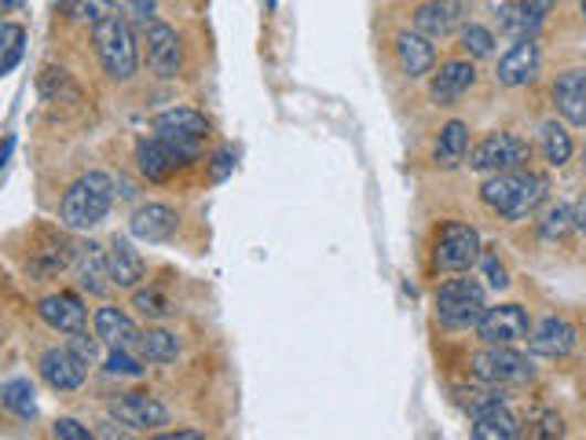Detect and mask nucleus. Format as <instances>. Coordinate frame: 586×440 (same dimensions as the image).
I'll return each mask as SVG.
<instances>
[{"instance_id": "58836bf2", "label": "nucleus", "mask_w": 586, "mask_h": 440, "mask_svg": "<svg viewBox=\"0 0 586 440\" xmlns=\"http://www.w3.org/2000/svg\"><path fill=\"white\" fill-rule=\"evenodd\" d=\"M52 437H59V440H88V437H96V433H92L88 426H81L77 419H55Z\"/></svg>"}, {"instance_id": "ea45409f", "label": "nucleus", "mask_w": 586, "mask_h": 440, "mask_svg": "<svg viewBox=\"0 0 586 440\" xmlns=\"http://www.w3.org/2000/svg\"><path fill=\"white\" fill-rule=\"evenodd\" d=\"M231 169H234V150L231 147H220L217 155H213V161H209V177L220 184V180L231 177Z\"/></svg>"}, {"instance_id": "4be33fe9", "label": "nucleus", "mask_w": 586, "mask_h": 440, "mask_svg": "<svg viewBox=\"0 0 586 440\" xmlns=\"http://www.w3.org/2000/svg\"><path fill=\"white\" fill-rule=\"evenodd\" d=\"M74 264H77V280L88 294H96V297L111 294L114 280H111V269H107V250L96 247V242H81L77 253H74Z\"/></svg>"}, {"instance_id": "7c9ffc66", "label": "nucleus", "mask_w": 586, "mask_h": 440, "mask_svg": "<svg viewBox=\"0 0 586 440\" xmlns=\"http://www.w3.org/2000/svg\"><path fill=\"white\" fill-rule=\"evenodd\" d=\"M0 400H4V408L15 411L19 419H33V415H38V400H33V386H30L27 378L4 381V389H0Z\"/></svg>"}, {"instance_id": "423d86ee", "label": "nucleus", "mask_w": 586, "mask_h": 440, "mask_svg": "<svg viewBox=\"0 0 586 440\" xmlns=\"http://www.w3.org/2000/svg\"><path fill=\"white\" fill-rule=\"evenodd\" d=\"M532 158V144L521 140L517 133H488L473 150H469V166L477 172H506L524 169Z\"/></svg>"}, {"instance_id": "bb28decb", "label": "nucleus", "mask_w": 586, "mask_h": 440, "mask_svg": "<svg viewBox=\"0 0 586 440\" xmlns=\"http://www.w3.org/2000/svg\"><path fill=\"white\" fill-rule=\"evenodd\" d=\"M139 356H144L147 364H172L176 356H180V338H176L172 331H147V334H139Z\"/></svg>"}, {"instance_id": "de8ad7c7", "label": "nucleus", "mask_w": 586, "mask_h": 440, "mask_svg": "<svg viewBox=\"0 0 586 440\" xmlns=\"http://www.w3.org/2000/svg\"><path fill=\"white\" fill-rule=\"evenodd\" d=\"M8 4H11V8H22V4H27V0H8Z\"/></svg>"}, {"instance_id": "f704fd0d", "label": "nucleus", "mask_w": 586, "mask_h": 440, "mask_svg": "<svg viewBox=\"0 0 586 440\" xmlns=\"http://www.w3.org/2000/svg\"><path fill=\"white\" fill-rule=\"evenodd\" d=\"M133 308L139 312V316H147V319H166L169 316V297L155 291V286H147V291H136L133 294Z\"/></svg>"}, {"instance_id": "c9c22d12", "label": "nucleus", "mask_w": 586, "mask_h": 440, "mask_svg": "<svg viewBox=\"0 0 586 440\" xmlns=\"http://www.w3.org/2000/svg\"><path fill=\"white\" fill-rule=\"evenodd\" d=\"M459 404L469 411V419H473L477 411H484L491 408V404H506V397H502V389L499 386H491V389H459Z\"/></svg>"}, {"instance_id": "b1692460", "label": "nucleus", "mask_w": 586, "mask_h": 440, "mask_svg": "<svg viewBox=\"0 0 586 440\" xmlns=\"http://www.w3.org/2000/svg\"><path fill=\"white\" fill-rule=\"evenodd\" d=\"M107 269L114 286H136L147 275V264L139 258V250L128 239H114L107 250Z\"/></svg>"}, {"instance_id": "c85d7f7f", "label": "nucleus", "mask_w": 586, "mask_h": 440, "mask_svg": "<svg viewBox=\"0 0 586 440\" xmlns=\"http://www.w3.org/2000/svg\"><path fill=\"white\" fill-rule=\"evenodd\" d=\"M27 52V30L19 22H0V77L11 74Z\"/></svg>"}, {"instance_id": "f257e3e1", "label": "nucleus", "mask_w": 586, "mask_h": 440, "mask_svg": "<svg viewBox=\"0 0 586 440\" xmlns=\"http://www.w3.org/2000/svg\"><path fill=\"white\" fill-rule=\"evenodd\" d=\"M546 191H550V184L546 177H538V172L506 169V172H491V177L480 184V202L506 220H524L546 202Z\"/></svg>"}, {"instance_id": "5701e85b", "label": "nucleus", "mask_w": 586, "mask_h": 440, "mask_svg": "<svg viewBox=\"0 0 586 440\" xmlns=\"http://www.w3.org/2000/svg\"><path fill=\"white\" fill-rule=\"evenodd\" d=\"M96 338L103 345H111V349H136V345H139V331H136V323L128 319L122 308L103 305L96 312Z\"/></svg>"}, {"instance_id": "ddd939ff", "label": "nucleus", "mask_w": 586, "mask_h": 440, "mask_svg": "<svg viewBox=\"0 0 586 440\" xmlns=\"http://www.w3.org/2000/svg\"><path fill=\"white\" fill-rule=\"evenodd\" d=\"M579 342V331L572 327L568 319L561 316H546L538 319L532 331H527V345H532L535 356H550V360H561V356H568L576 349Z\"/></svg>"}, {"instance_id": "2eb2a0df", "label": "nucleus", "mask_w": 586, "mask_h": 440, "mask_svg": "<svg viewBox=\"0 0 586 440\" xmlns=\"http://www.w3.org/2000/svg\"><path fill=\"white\" fill-rule=\"evenodd\" d=\"M136 161H139V172H144L147 180H155V184H166L169 177H176L184 166H187V158L176 150L172 144H166L161 136H150V140H139L136 147Z\"/></svg>"}, {"instance_id": "c03bdc74", "label": "nucleus", "mask_w": 586, "mask_h": 440, "mask_svg": "<svg viewBox=\"0 0 586 440\" xmlns=\"http://www.w3.org/2000/svg\"><path fill=\"white\" fill-rule=\"evenodd\" d=\"M572 217H576V228L586 235V195H579V202H576V210H572Z\"/></svg>"}, {"instance_id": "e433bc0d", "label": "nucleus", "mask_w": 586, "mask_h": 440, "mask_svg": "<svg viewBox=\"0 0 586 440\" xmlns=\"http://www.w3.org/2000/svg\"><path fill=\"white\" fill-rule=\"evenodd\" d=\"M107 375L139 378V375H144V364L136 360L133 349H111V356H107Z\"/></svg>"}, {"instance_id": "9b49d317", "label": "nucleus", "mask_w": 586, "mask_h": 440, "mask_svg": "<svg viewBox=\"0 0 586 440\" xmlns=\"http://www.w3.org/2000/svg\"><path fill=\"white\" fill-rule=\"evenodd\" d=\"M147 63L150 71L158 77H176L184 71V44H180V33L166 22H147Z\"/></svg>"}, {"instance_id": "0eeeda50", "label": "nucleus", "mask_w": 586, "mask_h": 440, "mask_svg": "<svg viewBox=\"0 0 586 440\" xmlns=\"http://www.w3.org/2000/svg\"><path fill=\"white\" fill-rule=\"evenodd\" d=\"M469 375L477 381H488V386H517V381L532 378V367L510 345H488V349L469 356Z\"/></svg>"}, {"instance_id": "2f4dec72", "label": "nucleus", "mask_w": 586, "mask_h": 440, "mask_svg": "<svg viewBox=\"0 0 586 440\" xmlns=\"http://www.w3.org/2000/svg\"><path fill=\"white\" fill-rule=\"evenodd\" d=\"M459 41H462V52L469 55V60H491V55H495V33H491L488 27H477V22L462 27Z\"/></svg>"}, {"instance_id": "393cba45", "label": "nucleus", "mask_w": 586, "mask_h": 440, "mask_svg": "<svg viewBox=\"0 0 586 440\" xmlns=\"http://www.w3.org/2000/svg\"><path fill=\"white\" fill-rule=\"evenodd\" d=\"M473 437L477 440H513L521 437V419L506 404H491V408L473 415Z\"/></svg>"}, {"instance_id": "9d476101", "label": "nucleus", "mask_w": 586, "mask_h": 440, "mask_svg": "<svg viewBox=\"0 0 586 440\" xmlns=\"http://www.w3.org/2000/svg\"><path fill=\"white\" fill-rule=\"evenodd\" d=\"M527 331H532V319L521 305H499V308H484V316L477 319V334L488 345H517L527 342Z\"/></svg>"}, {"instance_id": "49530a36", "label": "nucleus", "mask_w": 586, "mask_h": 440, "mask_svg": "<svg viewBox=\"0 0 586 440\" xmlns=\"http://www.w3.org/2000/svg\"><path fill=\"white\" fill-rule=\"evenodd\" d=\"M11 4H8V0H0V22H4V11H8Z\"/></svg>"}, {"instance_id": "c756f323", "label": "nucleus", "mask_w": 586, "mask_h": 440, "mask_svg": "<svg viewBox=\"0 0 586 440\" xmlns=\"http://www.w3.org/2000/svg\"><path fill=\"white\" fill-rule=\"evenodd\" d=\"M543 27V22H535L527 11L517 4H502L499 8V33H506L510 41H524V38H535V30Z\"/></svg>"}, {"instance_id": "39448f33", "label": "nucleus", "mask_w": 586, "mask_h": 440, "mask_svg": "<svg viewBox=\"0 0 586 440\" xmlns=\"http://www.w3.org/2000/svg\"><path fill=\"white\" fill-rule=\"evenodd\" d=\"M480 235L477 228L462 224V220H448L437 235V247H432V264L440 272H469L480 261Z\"/></svg>"}, {"instance_id": "7ed1b4c3", "label": "nucleus", "mask_w": 586, "mask_h": 440, "mask_svg": "<svg viewBox=\"0 0 586 440\" xmlns=\"http://www.w3.org/2000/svg\"><path fill=\"white\" fill-rule=\"evenodd\" d=\"M92 44H96V55L114 81H128L139 66V52H136V38L128 30V22L117 15H107L100 22H92Z\"/></svg>"}, {"instance_id": "1a4fd4ad", "label": "nucleus", "mask_w": 586, "mask_h": 440, "mask_svg": "<svg viewBox=\"0 0 586 440\" xmlns=\"http://www.w3.org/2000/svg\"><path fill=\"white\" fill-rule=\"evenodd\" d=\"M111 415L125 426L128 433H155L158 426L169 422V408L147 392H122L111 400Z\"/></svg>"}, {"instance_id": "a211bd4d", "label": "nucleus", "mask_w": 586, "mask_h": 440, "mask_svg": "<svg viewBox=\"0 0 586 440\" xmlns=\"http://www.w3.org/2000/svg\"><path fill=\"white\" fill-rule=\"evenodd\" d=\"M128 228L139 242H169L180 231V213L166 202H147L133 213Z\"/></svg>"}, {"instance_id": "aec40b11", "label": "nucleus", "mask_w": 586, "mask_h": 440, "mask_svg": "<svg viewBox=\"0 0 586 440\" xmlns=\"http://www.w3.org/2000/svg\"><path fill=\"white\" fill-rule=\"evenodd\" d=\"M393 52H396V66H400L404 77H426L432 74V66H437V49H432L426 33H418V30L400 33Z\"/></svg>"}, {"instance_id": "09e8293b", "label": "nucleus", "mask_w": 586, "mask_h": 440, "mask_svg": "<svg viewBox=\"0 0 586 440\" xmlns=\"http://www.w3.org/2000/svg\"><path fill=\"white\" fill-rule=\"evenodd\" d=\"M579 11H583V19H586V0H583V4H579Z\"/></svg>"}, {"instance_id": "6ab92c4d", "label": "nucleus", "mask_w": 586, "mask_h": 440, "mask_svg": "<svg viewBox=\"0 0 586 440\" xmlns=\"http://www.w3.org/2000/svg\"><path fill=\"white\" fill-rule=\"evenodd\" d=\"M477 71H473V60H448L440 66V74H432V85H429V96L440 103V107H454L469 88H473Z\"/></svg>"}, {"instance_id": "412c9836", "label": "nucleus", "mask_w": 586, "mask_h": 440, "mask_svg": "<svg viewBox=\"0 0 586 440\" xmlns=\"http://www.w3.org/2000/svg\"><path fill=\"white\" fill-rule=\"evenodd\" d=\"M554 103L557 114L568 125H583L586 129V71L583 66H572L557 81H554Z\"/></svg>"}, {"instance_id": "cd10ccee", "label": "nucleus", "mask_w": 586, "mask_h": 440, "mask_svg": "<svg viewBox=\"0 0 586 440\" xmlns=\"http://www.w3.org/2000/svg\"><path fill=\"white\" fill-rule=\"evenodd\" d=\"M538 150H543V158L550 161V166H565V161L572 158V150H576V144H572L565 125L546 122L543 129H538Z\"/></svg>"}, {"instance_id": "6e6552de", "label": "nucleus", "mask_w": 586, "mask_h": 440, "mask_svg": "<svg viewBox=\"0 0 586 440\" xmlns=\"http://www.w3.org/2000/svg\"><path fill=\"white\" fill-rule=\"evenodd\" d=\"M155 136H161L166 144H172L184 158H195L198 147L209 136V118L195 107H172L161 111L155 118Z\"/></svg>"}, {"instance_id": "37998d69", "label": "nucleus", "mask_w": 586, "mask_h": 440, "mask_svg": "<svg viewBox=\"0 0 586 440\" xmlns=\"http://www.w3.org/2000/svg\"><path fill=\"white\" fill-rule=\"evenodd\" d=\"M561 433H565V422H561V415H543V419H538L535 437H561Z\"/></svg>"}, {"instance_id": "a19ab883", "label": "nucleus", "mask_w": 586, "mask_h": 440, "mask_svg": "<svg viewBox=\"0 0 586 440\" xmlns=\"http://www.w3.org/2000/svg\"><path fill=\"white\" fill-rule=\"evenodd\" d=\"M521 8H524L535 22H546V15H554L557 0H521Z\"/></svg>"}, {"instance_id": "f8f14e48", "label": "nucleus", "mask_w": 586, "mask_h": 440, "mask_svg": "<svg viewBox=\"0 0 586 440\" xmlns=\"http://www.w3.org/2000/svg\"><path fill=\"white\" fill-rule=\"evenodd\" d=\"M543 71V52H538L535 38H524V41H513V49L499 60V85L506 88H521V85H532Z\"/></svg>"}, {"instance_id": "473e14b6", "label": "nucleus", "mask_w": 586, "mask_h": 440, "mask_svg": "<svg viewBox=\"0 0 586 440\" xmlns=\"http://www.w3.org/2000/svg\"><path fill=\"white\" fill-rule=\"evenodd\" d=\"M576 228V217H572L568 206H550V210L543 213V220H538V235H543L546 242H561L568 235V231Z\"/></svg>"}, {"instance_id": "f3484780", "label": "nucleus", "mask_w": 586, "mask_h": 440, "mask_svg": "<svg viewBox=\"0 0 586 440\" xmlns=\"http://www.w3.org/2000/svg\"><path fill=\"white\" fill-rule=\"evenodd\" d=\"M38 370H41V378L49 381L52 389L59 392H74L81 389V381H85V370L88 364L81 360V356L74 349H49L38 360Z\"/></svg>"}, {"instance_id": "4c0bfd02", "label": "nucleus", "mask_w": 586, "mask_h": 440, "mask_svg": "<svg viewBox=\"0 0 586 440\" xmlns=\"http://www.w3.org/2000/svg\"><path fill=\"white\" fill-rule=\"evenodd\" d=\"M480 264H484V275H488V283L495 286V291H506L510 286V272H506V264H502L495 253H480Z\"/></svg>"}, {"instance_id": "a18cd8bd", "label": "nucleus", "mask_w": 586, "mask_h": 440, "mask_svg": "<svg viewBox=\"0 0 586 440\" xmlns=\"http://www.w3.org/2000/svg\"><path fill=\"white\" fill-rule=\"evenodd\" d=\"M122 4H128L133 11H139V15H150V11H155V0H122Z\"/></svg>"}, {"instance_id": "79ce46f5", "label": "nucleus", "mask_w": 586, "mask_h": 440, "mask_svg": "<svg viewBox=\"0 0 586 440\" xmlns=\"http://www.w3.org/2000/svg\"><path fill=\"white\" fill-rule=\"evenodd\" d=\"M70 349H74V353H77L85 364L96 360V342H88V334H85V331H77V334H74V342H70Z\"/></svg>"}, {"instance_id": "4468645a", "label": "nucleus", "mask_w": 586, "mask_h": 440, "mask_svg": "<svg viewBox=\"0 0 586 440\" xmlns=\"http://www.w3.org/2000/svg\"><path fill=\"white\" fill-rule=\"evenodd\" d=\"M462 22H465L462 0H426V4L415 11V30L426 33L429 41L451 38L454 30H462Z\"/></svg>"}, {"instance_id": "72a5a7b5", "label": "nucleus", "mask_w": 586, "mask_h": 440, "mask_svg": "<svg viewBox=\"0 0 586 440\" xmlns=\"http://www.w3.org/2000/svg\"><path fill=\"white\" fill-rule=\"evenodd\" d=\"M63 15L74 22H100L114 15V0H63Z\"/></svg>"}, {"instance_id": "f03ea898", "label": "nucleus", "mask_w": 586, "mask_h": 440, "mask_svg": "<svg viewBox=\"0 0 586 440\" xmlns=\"http://www.w3.org/2000/svg\"><path fill=\"white\" fill-rule=\"evenodd\" d=\"M111 202H114V180L107 172H85V177H77L66 188L63 202H59V220L70 231H88L111 213Z\"/></svg>"}, {"instance_id": "a878e982", "label": "nucleus", "mask_w": 586, "mask_h": 440, "mask_svg": "<svg viewBox=\"0 0 586 440\" xmlns=\"http://www.w3.org/2000/svg\"><path fill=\"white\" fill-rule=\"evenodd\" d=\"M469 155V129L462 122H448L440 129V140L432 147V161H437L440 169H459Z\"/></svg>"}, {"instance_id": "dca6fc26", "label": "nucleus", "mask_w": 586, "mask_h": 440, "mask_svg": "<svg viewBox=\"0 0 586 440\" xmlns=\"http://www.w3.org/2000/svg\"><path fill=\"white\" fill-rule=\"evenodd\" d=\"M38 316L59 334H77V331H85V323H88V312H85V305H81V297L70 294V291L41 297Z\"/></svg>"}, {"instance_id": "20e7f679", "label": "nucleus", "mask_w": 586, "mask_h": 440, "mask_svg": "<svg viewBox=\"0 0 586 440\" xmlns=\"http://www.w3.org/2000/svg\"><path fill=\"white\" fill-rule=\"evenodd\" d=\"M484 286L477 280H448L437 291V319L451 331H469L477 327V319L484 316Z\"/></svg>"}]
</instances>
